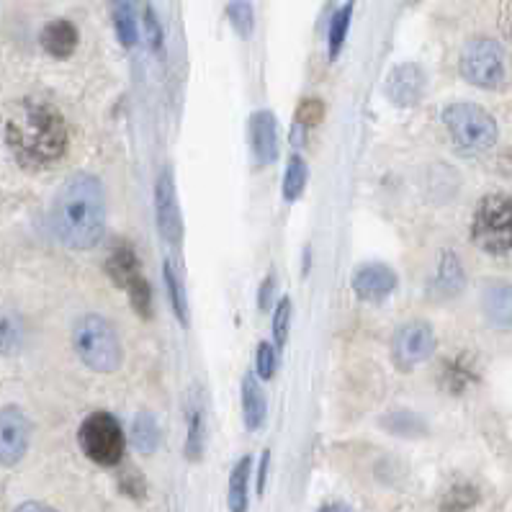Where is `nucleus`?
<instances>
[{"instance_id":"412c9836","label":"nucleus","mask_w":512,"mask_h":512,"mask_svg":"<svg viewBox=\"0 0 512 512\" xmlns=\"http://www.w3.org/2000/svg\"><path fill=\"white\" fill-rule=\"evenodd\" d=\"M111 16H114V29H116V37H119L121 47L132 49L139 39L137 13H134L132 0H114Z\"/></svg>"},{"instance_id":"4be33fe9","label":"nucleus","mask_w":512,"mask_h":512,"mask_svg":"<svg viewBox=\"0 0 512 512\" xmlns=\"http://www.w3.org/2000/svg\"><path fill=\"white\" fill-rule=\"evenodd\" d=\"M132 446L139 453H155L160 446V425L152 412H139L132 422Z\"/></svg>"},{"instance_id":"a211bd4d","label":"nucleus","mask_w":512,"mask_h":512,"mask_svg":"<svg viewBox=\"0 0 512 512\" xmlns=\"http://www.w3.org/2000/svg\"><path fill=\"white\" fill-rule=\"evenodd\" d=\"M106 273H109L111 281H114L116 286H121L124 291H127L134 281H139L142 273H139V260L137 255H134L132 247L116 245L114 250H111L109 260H106Z\"/></svg>"},{"instance_id":"5701e85b","label":"nucleus","mask_w":512,"mask_h":512,"mask_svg":"<svg viewBox=\"0 0 512 512\" xmlns=\"http://www.w3.org/2000/svg\"><path fill=\"white\" fill-rule=\"evenodd\" d=\"M163 278H165V289H168L170 307H173V314L178 317L183 327H188V299H186V286H183V278L178 276L175 266L170 260L163 263Z\"/></svg>"},{"instance_id":"72a5a7b5","label":"nucleus","mask_w":512,"mask_h":512,"mask_svg":"<svg viewBox=\"0 0 512 512\" xmlns=\"http://www.w3.org/2000/svg\"><path fill=\"white\" fill-rule=\"evenodd\" d=\"M322 119V103L320 101H307L302 106V121L304 124H309V127H314L317 121Z\"/></svg>"},{"instance_id":"20e7f679","label":"nucleus","mask_w":512,"mask_h":512,"mask_svg":"<svg viewBox=\"0 0 512 512\" xmlns=\"http://www.w3.org/2000/svg\"><path fill=\"white\" fill-rule=\"evenodd\" d=\"M471 240L489 255L512 253V199L505 193L484 196L471 217Z\"/></svg>"},{"instance_id":"aec40b11","label":"nucleus","mask_w":512,"mask_h":512,"mask_svg":"<svg viewBox=\"0 0 512 512\" xmlns=\"http://www.w3.org/2000/svg\"><path fill=\"white\" fill-rule=\"evenodd\" d=\"M206 446V422H204V407L199 399H193L188 407V433H186V458L188 461H199L204 456Z\"/></svg>"},{"instance_id":"f257e3e1","label":"nucleus","mask_w":512,"mask_h":512,"mask_svg":"<svg viewBox=\"0 0 512 512\" xmlns=\"http://www.w3.org/2000/svg\"><path fill=\"white\" fill-rule=\"evenodd\" d=\"M52 229L70 250H91L106 229V191L91 173L67 178L52 204Z\"/></svg>"},{"instance_id":"1a4fd4ad","label":"nucleus","mask_w":512,"mask_h":512,"mask_svg":"<svg viewBox=\"0 0 512 512\" xmlns=\"http://www.w3.org/2000/svg\"><path fill=\"white\" fill-rule=\"evenodd\" d=\"M435 348L438 343H435V332L428 322H407L394 338L392 358L402 371H410L433 358Z\"/></svg>"},{"instance_id":"c9c22d12","label":"nucleus","mask_w":512,"mask_h":512,"mask_svg":"<svg viewBox=\"0 0 512 512\" xmlns=\"http://www.w3.org/2000/svg\"><path fill=\"white\" fill-rule=\"evenodd\" d=\"M268 464H271V451L263 453V461H260V471H258V494L266 492V482H268Z\"/></svg>"},{"instance_id":"f3484780","label":"nucleus","mask_w":512,"mask_h":512,"mask_svg":"<svg viewBox=\"0 0 512 512\" xmlns=\"http://www.w3.org/2000/svg\"><path fill=\"white\" fill-rule=\"evenodd\" d=\"M484 317L500 330H512V286L497 284L489 286L482 296Z\"/></svg>"},{"instance_id":"c756f323","label":"nucleus","mask_w":512,"mask_h":512,"mask_svg":"<svg viewBox=\"0 0 512 512\" xmlns=\"http://www.w3.org/2000/svg\"><path fill=\"white\" fill-rule=\"evenodd\" d=\"M142 26H145V37H147V44H150L155 52H160L163 49V39H165V31H163V24H160V19H157L155 8L147 3L145 11H142Z\"/></svg>"},{"instance_id":"f704fd0d","label":"nucleus","mask_w":512,"mask_h":512,"mask_svg":"<svg viewBox=\"0 0 512 512\" xmlns=\"http://www.w3.org/2000/svg\"><path fill=\"white\" fill-rule=\"evenodd\" d=\"M273 289H276V276H266V281H263V286H260V309H268L271 307V299H273Z\"/></svg>"},{"instance_id":"473e14b6","label":"nucleus","mask_w":512,"mask_h":512,"mask_svg":"<svg viewBox=\"0 0 512 512\" xmlns=\"http://www.w3.org/2000/svg\"><path fill=\"white\" fill-rule=\"evenodd\" d=\"M258 379L263 381H271L276 376V368H278V356H276V348L271 343H260L258 345Z\"/></svg>"},{"instance_id":"9d476101","label":"nucleus","mask_w":512,"mask_h":512,"mask_svg":"<svg viewBox=\"0 0 512 512\" xmlns=\"http://www.w3.org/2000/svg\"><path fill=\"white\" fill-rule=\"evenodd\" d=\"M31 443V422L19 407L0 410V464L16 466Z\"/></svg>"},{"instance_id":"b1692460","label":"nucleus","mask_w":512,"mask_h":512,"mask_svg":"<svg viewBox=\"0 0 512 512\" xmlns=\"http://www.w3.org/2000/svg\"><path fill=\"white\" fill-rule=\"evenodd\" d=\"M353 0L345 3L330 21V34H327V55L330 60H338L340 52L345 47V39H348V31H350V21H353Z\"/></svg>"},{"instance_id":"6ab92c4d","label":"nucleus","mask_w":512,"mask_h":512,"mask_svg":"<svg viewBox=\"0 0 512 512\" xmlns=\"http://www.w3.org/2000/svg\"><path fill=\"white\" fill-rule=\"evenodd\" d=\"M250 471H253V461H250V456H242L235 469H232V474H229V512H247V505H250Z\"/></svg>"},{"instance_id":"f8f14e48","label":"nucleus","mask_w":512,"mask_h":512,"mask_svg":"<svg viewBox=\"0 0 512 512\" xmlns=\"http://www.w3.org/2000/svg\"><path fill=\"white\" fill-rule=\"evenodd\" d=\"M399 278L397 273L392 271L384 263H368V266H361L353 276V291H356L358 299L363 302H384L386 296H392L397 291Z\"/></svg>"},{"instance_id":"2eb2a0df","label":"nucleus","mask_w":512,"mask_h":512,"mask_svg":"<svg viewBox=\"0 0 512 512\" xmlns=\"http://www.w3.org/2000/svg\"><path fill=\"white\" fill-rule=\"evenodd\" d=\"M80 34L75 29L73 21L67 19H55L49 21L47 26L39 34V44L47 52L49 57H55V60H67V57H73V52L78 49Z\"/></svg>"},{"instance_id":"4c0bfd02","label":"nucleus","mask_w":512,"mask_h":512,"mask_svg":"<svg viewBox=\"0 0 512 512\" xmlns=\"http://www.w3.org/2000/svg\"><path fill=\"white\" fill-rule=\"evenodd\" d=\"M320 512H353L348 505H343V502H330V505L320 507Z\"/></svg>"},{"instance_id":"a878e982","label":"nucleus","mask_w":512,"mask_h":512,"mask_svg":"<svg viewBox=\"0 0 512 512\" xmlns=\"http://www.w3.org/2000/svg\"><path fill=\"white\" fill-rule=\"evenodd\" d=\"M24 322L11 312H0V356H13L24 345Z\"/></svg>"},{"instance_id":"6e6552de","label":"nucleus","mask_w":512,"mask_h":512,"mask_svg":"<svg viewBox=\"0 0 512 512\" xmlns=\"http://www.w3.org/2000/svg\"><path fill=\"white\" fill-rule=\"evenodd\" d=\"M155 219L157 229L168 245L181 247L183 242V214L175 193V175L170 168L160 170L155 181Z\"/></svg>"},{"instance_id":"dca6fc26","label":"nucleus","mask_w":512,"mask_h":512,"mask_svg":"<svg viewBox=\"0 0 512 512\" xmlns=\"http://www.w3.org/2000/svg\"><path fill=\"white\" fill-rule=\"evenodd\" d=\"M266 394H263V386H260L258 376L247 374L242 379V417H245V428L250 433L260 430V425L266 422Z\"/></svg>"},{"instance_id":"bb28decb","label":"nucleus","mask_w":512,"mask_h":512,"mask_svg":"<svg viewBox=\"0 0 512 512\" xmlns=\"http://www.w3.org/2000/svg\"><path fill=\"white\" fill-rule=\"evenodd\" d=\"M307 178H309V170H307V163H304V157L294 155L289 160V168H286V175H284V199L289 201V204L302 196L304 188H307Z\"/></svg>"},{"instance_id":"7ed1b4c3","label":"nucleus","mask_w":512,"mask_h":512,"mask_svg":"<svg viewBox=\"0 0 512 512\" xmlns=\"http://www.w3.org/2000/svg\"><path fill=\"white\" fill-rule=\"evenodd\" d=\"M73 348L83 366L96 374H116L124 358L116 327L101 314H85L73 330Z\"/></svg>"},{"instance_id":"39448f33","label":"nucleus","mask_w":512,"mask_h":512,"mask_svg":"<svg viewBox=\"0 0 512 512\" xmlns=\"http://www.w3.org/2000/svg\"><path fill=\"white\" fill-rule=\"evenodd\" d=\"M443 124H446L458 150L469 152V155L492 150L497 137H500L497 121L482 106H474V103H451V106H446Z\"/></svg>"},{"instance_id":"9b49d317","label":"nucleus","mask_w":512,"mask_h":512,"mask_svg":"<svg viewBox=\"0 0 512 512\" xmlns=\"http://www.w3.org/2000/svg\"><path fill=\"white\" fill-rule=\"evenodd\" d=\"M386 98L394 103V106H402V109H410L422 101V93H425V73L422 67L415 62H404V65L394 67L389 78H386Z\"/></svg>"},{"instance_id":"0eeeda50","label":"nucleus","mask_w":512,"mask_h":512,"mask_svg":"<svg viewBox=\"0 0 512 512\" xmlns=\"http://www.w3.org/2000/svg\"><path fill=\"white\" fill-rule=\"evenodd\" d=\"M461 75L466 83L484 88V91L500 88L507 78L505 52H502L500 42L489 37L471 39L461 52Z\"/></svg>"},{"instance_id":"7c9ffc66","label":"nucleus","mask_w":512,"mask_h":512,"mask_svg":"<svg viewBox=\"0 0 512 512\" xmlns=\"http://www.w3.org/2000/svg\"><path fill=\"white\" fill-rule=\"evenodd\" d=\"M289 327H291V299H281L273 312V340L276 345H286V338H289Z\"/></svg>"},{"instance_id":"4468645a","label":"nucleus","mask_w":512,"mask_h":512,"mask_svg":"<svg viewBox=\"0 0 512 512\" xmlns=\"http://www.w3.org/2000/svg\"><path fill=\"white\" fill-rule=\"evenodd\" d=\"M466 286V271L464 263L458 258L456 253L446 250V253L440 255L438 260V271H435L433 281H430V299H453L464 291Z\"/></svg>"},{"instance_id":"cd10ccee","label":"nucleus","mask_w":512,"mask_h":512,"mask_svg":"<svg viewBox=\"0 0 512 512\" xmlns=\"http://www.w3.org/2000/svg\"><path fill=\"white\" fill-rule=\"evenodd\" d=\"M227 19L229 24H232V29H235L242 39L253 37L255 8L250 0H232V3L227 6Z\"/></svg>"},{"instance_id":"393cba45","label":"nucleus","mask_w":512,"mask_h":512,"mask_svg":"<svg viewBox=\"0 0 512 512\" xmlns=\"http://www.w3.org/2000/svg\"><path fill=\"white\" fill-rule=\"evenodd\" d=\"M389 433L394 435H402V438H420V435L428 433V425L422 420L420 415L415 412H389V415L381 420Z\"/></svg>"},{"instance_id":"ddd939ff","label":"nucleus","mask_w":512,"mask_h":512,"mask_svg":"<svg viewBox=\"0 0 512 512\" xmlns=\"http://www.w3.org/2000/svg\"><path fill=\"white\" fill-rule=\"evenodd\" d=\"M250 127V147H253L255 163L271 165L278 157V121L271 111H255L247 121Z\"/></svg>"},{"instance_id":"2f4dec72","label":"nucleus","mask_w":512,"mask_h":512,"mask_svg":"<svg viewBox=\"0 0 512 512\" xmlns=\"http://www.w3.org/2000/svg\"><path fill=\"white\" fill-rule=\"evenodd\" d=\"M476 502V492L469 484H458L448 492L446 502H443V512H466Z\"/></svg>"},{"instance_id":"f03ea898","label":"nucleus","mask_w":512,"mask_h":512,"mask_svg":"<svg viewBox=\"0 0 512 512\" xmlns=\"http://www.w3.org/2000/svg\"><path fill=\"white\" fill-rule=\"evenodd\" d=\"M6 145L24 168H47L67 152V127L47 101L19 103L6 121Z\"/></svg>"},{"instance_id":"c85d7f7f","label":"nucleus","mask_w":512,"mask_h":512,"mask_svg":"<svg viewBox=\"0 0 512 512\" xmlns=\"http://www.w3.org/2000/svg\"><path fill=\"white\" fill-rule=\"evenodd\" d=\"M127 294H129V302H132L134 312H137L139 317H145V320L147 317H152V289L145 278L134 281V284L127 289Z\"/></svg>"},{"instance_id":"423d86ee","label":"nucleus","mask_w":512,"mask_h":512,"mask_svg":"<svg viewBox=\"0 0 512 512\" xmlns=\"http://www.w3.org/2000/svg\"><path fill=\"white\" fill-rule=\"evenodd\" d=\"M78 443L85 456L98 466H116L124 456V430L109 412H93L80 425Z\"/></svg>"},{"instance_id":"e433bc0d","label":"nucleus","mask_w":512,"mask_h":512,"mask_svg":"<svg viewBox=\"0 0 512 512\" xmlns=\"http://www.w3.org/2000/svg\"><path fill=\"white\" fill-rule=\"evenodd\" d=\"M16 512H57V510H52L49 505H42V502H24Z\"/></svg>"}]
</instances>
